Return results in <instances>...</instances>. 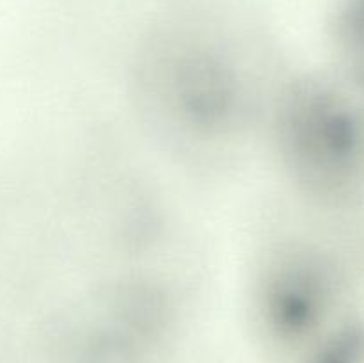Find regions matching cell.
Here are the masks:
<instances>
[{
	"label": "cell",
	"instance_id": "obj_5",
	"mask_svg": "<svg viewBox=\"0 0 364 363\" xmlns=\"http://www.w3.org/2000/svg\"><path fill=\"white\" fill-rule=\"evenodd\" d=\"M302 363H364V319L348 313L327 333Z\"/></svg>",
	"mask_w": 364,
	"mask_h": 363
},
{
	"label": "cell",
	"instance_id": "obj_3",
	"mask_svg": "<svg viewBox=\"0 0 364 363\" xmlns=\"http://www.w3.org/2000/svg\"><path fill=\"white\" fill-rule=\"evenodd\" d=\"M252 313L270 344L304 358L348 315L343 274L311 246H279L252 281Z\"/></svg>",
	"mask_w": 364,
	"mask_h": 363
},
{
	"label": "cell",
	"instance_id": "obj_4",
	"mask_svg": "<svg viewBox=\"0 0 364 363\" xmlns=\"http://www.w3.org/2000/svg\"><path fill=\"white\" fill-rule=\"evenodd\" d=\"M333 45L341 78L364 96V0H340L333 16Z\"/></svg>",
	"mask_w": 364,
	"mask_h": 363
},
{
	"label": "cell",
	"instance_id": "obj_1",
	"mask_svg": "<svg viewBox=\"0 0 364 363\" xmlns=\"http://www.w3.org/2000/svg\"><path fill=\"white\" fill-rule=\"evenodd\" d=\"M139 95L167 137L213 153L233 144L258 105L244 52L215 28L183 25L162 32L139 60Z\"/></svg>",
	"mask_w": 364,
	"mask_h": 363
},
{
	"label": "cell",
	"instance_id": "obj_2",
	"mask_svg": "<svg viewBox=\"0 0 364 363\" xmlns=\"http://www.w3.org/2000/svg\"><path fill=\"white\" fill-rule=\"evenodd\" d=\"M288 180L313 203L341 209L364 198V96L343 78L304 75L267 110Z\"/></svg>",
	"mask_w": 364,
	"mask_h": 363
}]
</instances>
